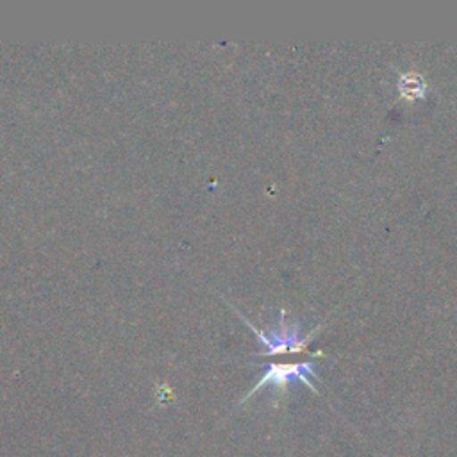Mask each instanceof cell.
<instances>
[{"label":"cell","instance_id":"cell-1","mask_svg":"<svg viewBox=\"0 0 457 457\" xmlns=\"http://www.w3.org/2000/svg\"><path fill=\"white\" fill-rule=\"evenodd\" d=\"M237 312V316L245 321V325L259 337L262 350L257 353V357H268V355H286V353H300L307 348L311 337L314 332H311L309 336H302V328L300 325L295 323H286V316L284 311H280L278 316V323L275 327H271L268 332L257 328L253 323H250L237 309H234Z\"/></svg>","mask_w":457,"mask_h":457},{"label":"cell","instance_id":"cell-2","mask_svg":"<svg viewBox=\"0 0 457 457\" xmlns=\"http://www.w3.org/2000/svg\"><path fill=\"white\" fill-rule=\"evenodd\" d=\"M314 378H318L314 359L298 361V362H270V364H266L259 382L250 389V393L246 395L245 400H248L253 393H257L259 389H262L266 386H271L273 389H284L291 382H302L303 386L314 389V386H312Z\"/></svg>","mask_w":457,"mask_h":457},{"label":"cell","instance_id":"cell-3","mask_svg":"<svg viewBox=\"0 0 457 457\" xmlns=\"http://www.w3.org/2000/svg\"><path fill=\"white\" fill-rule=\"evenodd\" d=\"M396 89H398L400 98H403L407 102L425 100L428 95V84L425 82L423 75L414 73V71L400 73L398 80H396Z\"/></svg>","mask_w":457,"mask_h":457}]
</instances>
